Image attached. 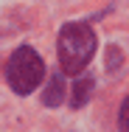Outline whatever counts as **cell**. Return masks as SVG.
<instances>
[{
    "instance_id": "1",
    "label": "cell",
    "mask_w": 129,
    "mask_h": 132,
    "mask_svg": "<svg viewBox=\"0 0 129 132\" xmlns=\"http://www.w3.org/2000/svg\"><path fill=\"white\" fill-rule=\"evenodd\" d=\"M96 53V34L87 23H67L59 31V62L62 73L79 76Z\"/></svg>"
},
{
    "instance_id": "2",
    "label": "cell",
    "mask_w": 129,
    "mask_h": 132,
    "mask_svg": "<svg viewBox=\"0 0 129 132\" xmlns=\"http://www.w3.org/2000/svg\"><path fill=\"white\" fill-rule=\"evenodd\" d=\"M6 79L11 84V90L20 93V96L34 93L42 84V79H45V65H42L39 53L34 51V48H28V45L17 48V51L11 53L8 65H6Z\"/></svg>"
},
{
    "instance_id": "3",
    "label": "cell",
    "mask_w": 129,
    "mask_h": 132,
    "mask_svg": "<svg viewBox=\"0 0 129 132\" xmlns=\"http://www.w3.org/2000/svg\"><path fill=\"white\" fill-rule=\"evenodd\" d=\"M93 87H96L93 76H79L76 84H73V98H70V107H84L87 101H90V96H93Z\"/></svg>"
},
{
    "instance_id": "4",
    "label": "cell",
    "mask_w": 129,
    "mask_h": 132,
    "mask_svg": "<svg viewBox=\"0 0 129 132\" xmlns=\"http://www.w3.org/2000/svg\"><path fill=\"white\" fill-rule=\"evenodd\" d=\"M62 96H65V79H62V73H56L51 79V84L45 87L42 101H45V107H56V104H62Z\"/></svg>"
},
{
    "instance_id": "5",
    "label": "cell",
    "mask_w": 129,
    "mask_h": 132,
    "mask_svg": "<svg viewBox=\"0 0 129 132\" xmlns=\"http://www.w3.org/2000/svg\"><path fill=\"white\" fill-rule=\"evenodd\" d=\"M118 127L121 132H129V98L121 104V115H118Z\"/></svg>"
},
{
    "instance_id": "6",
    "label": "cell",
    "mask_w": 129,
    "mask_h": 132,
    "mask_svg": "<svg viewBox=\"0 0 129 132\" xmlns=\"http://www.w3.org/2000/svg\"><path fill=\"white\" fill-rule=\"evenodd\" d=\"M109 51V70H115L118 68V48H107Z\"/></svg>"
}]
</instances>
